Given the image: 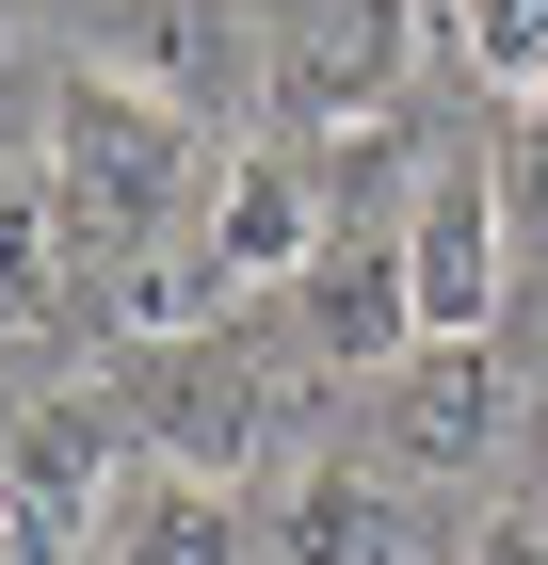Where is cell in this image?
<instances>
[{
    "label": "cell",
    "mask_w": 548,
    "mask_h": 565,
    "mask_svg": "<svg viewBox=\"0 0 548 565\" xmlns=\"http://www.w3.org/2000/svg\"><path fill=\"white\" fill-rule=\"evenodd\" d=\"M533 162H548V97H533Z\"/></svg>",
    "instance_id": "cell-15"
},
{
    "label": "cell",
    "mask_w": 548,
    "mask_h": 565,
    "mask_svg": "<svg viewBox=\"0 0 548 565\" xmlns=\"http://www.w3.org/2000/svg\"><path fill=\"white\" fill-rule=\"evenodd\" d=\"M129 388H146V469H178V484L258 469V436H275V355H243V323L178 340V355H129Z\"/></svg>",
    "instance_id": "cell-4"
},
{
    "label": "cell",
    "mask_w": 548,
    "mask_h": 565,
    "mask_svg": "<svg viewBox=\"0 0 548 565\" xmlns=\"http://www.w3.org/2000/svg\"><path fill=\"white\" fill-rule=\"evenodd\" d=\"M501 178L484 162H420V194H404V275H420V340H484L501 323Z\"/></svg>",
    "instance_id": "cell-6"
},
{
    "label": "cell",
    "mask_w": 548,
    "mask_h": 565,
    "mask_svg": "<svg viewBox=\"0 0 548 565\" xmlns=\"http://www.w3.org/2000/svg\"><path fill=\"white\" fill-rule=\"evenodd\" d=\"M323 178L291 162V146H226L211 162V211H194V259L226 275V291H291L307 259H323Z\"/></svg>",
    "instance_id": "cell-8"
},
{
    "label": "cell",
    "mask_w": 548,
    "mask_h": 565,
    "mask_svg": "<svg viewBox=\"0 0 548 565\" xmlns=\"http://www.w3.org/2000/svg\"><path fill=\"white\" fill-rule=\"evenodd\" d=\"M65 275H82V243L49 211V178H0V388L17 404H49V372H65Z\"/></svg>",
    "instance_id": "cell-10"
},
{
    "label": "cell",
    "mask_w": 548,
    "mask_h": 565,
    "mask_svg": "<svg viewBox=\"0 0 548 565\" xmlns=\"http://www.w3.org/2000/svg\"><path fill=\"white\" fill-rule=\"evenodd\" d=\"M291 307H307V355L323 372H404L420 355V275H404V226H323V259L291 275Z\"/></svg>",
    "instance_id": "cell-7"
},
{
    "label": "cell",
    "mask_w": 548,
    "mask_h": 565,
    "mask_svg": "<svg viewBox=\"0 0 548 565\" xmlns=\"http://www.w3.org/2000/svg\"><path fill=\"white\" fill-rule=\"evenodd\" d=\"M129 484H146V452H129V420L97 388L17 404V436H0V533H17V565H97Z\"/></svg>",
    "instance_id": "cell-3"
},
{
    "label": "cell",
    "mask_w": 548,
    "mask_h": 565,
    "mask_svg": "<svg viewBox=\"0 0 548 565\" xmlns=\"http://www.w3.org/2000/svg\"><path fill=\"white\" fill-rule=\"evenodd\" d=\"M404 49H420V0H258V130L307 162L323 130L404 97Z\"/></svg>",
    "instance_id": "cell-2"
},
{
    "label": "cell",
    "mask_w": 548,
    "mask_h": 565,
    "mask_svg": "<svg viewBox=\"0 0 548 565\" xmlns=\"http://www.w3.org/2000/svg\"><path fill=\"white\" fill-rule=\"evenodd\" d=\"M97 565H258V533L226 518V484H178V469H146L114 501V550Z\"/></svg>",
    "instance_id": "cell-12"
},
{
    "label": "cell",
    "mask_w": 548,
    "mask_h": 565,
    "mask_svg": "<svg viewBox=\"0 0 548 565\" xmlns=\"http://www.w3.org/2000/svg\"><path fill=\"white\" fill-rule=\"evenodd\" d=\"M258 565H420V518H404L387 469L307 452V469L275 484V518H258Z\"/></svg>",
    "instance_id": "cell-9"
},
{
    "label": "cell",
    "mask_w": 548,
    "mask_h": 565,
    "mask_svg": "<svg viewBox=\"0 0 548 565\" xmlns=\"http://www.w3.org/2000/svg\"><path fill=\"white\" fill-rule=\"evenodd\" d=\"M49 211H65V243L82 259H162V243H194V211H211V130L194 114H162L146 82H114V65H82V82L49 97Z\"/></svg>",
    "instance_id": "cell-1"
},
{
    "label": "cell",
    "mask_w": 548,
    "mask_h": 565,
    "mask_svg": "<svg viewBox=\"0 0 548 565\" xmlns=\"http://www.w3.org/2000/svg\"><path fill=\"white\" fill-rule=\"evenodd\" d=\"M387 469H484L501 452V372H484V340H420L404 372H387Z\"/></svg>",
    "instance_id": "cell-11"
},
{
    "label": "cell",
    "mask_w": 548,
    "mask_h": 565,
    "mask_svg": "<svg viewBox=\"0 0 548 565\" xmlns=\"http://www.w3.org/2000/svg\"><path fill=\"white\" fill-rule=\"evenodd\" d=\"M452 49L484 97H548V0H452Z\"/></svg>",
    "instance_id": "cell-13"
},
{
    "label": "cell",
    "mask_w": 548,
    "mask_h": 565,
    "mask_svg": "<svg viewBox=\"0 0 548 565\" xmlns=\"http://www.w3.org/2000/svg\"><path fill=\"white\" fill-rule=\"evenodd\" d=\"M97 65L146 82L162 114H194V130H226V114H258V0H114Z\"/></svg>",
    "instance_id": "cell-5"
},
{
    "label": "cell",
    "mask_w": 548,
    "mask_h": 565,
    "mask_svg": "<svg viewBox=\"0 0 548 565\" xmlns=\"http://www.w3.org/2000/svg\"><path fill=\"white\" fill-rule=\"evenodd\" d=\"M468 565H548V518H484V533H468Z\"/></svg>",
    "instance_id": "cell-14"
}]
</instances>
